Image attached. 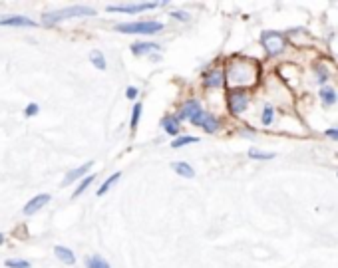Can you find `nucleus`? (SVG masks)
Here are the masks:
<instances>
[{
  "mask_svg": "<svg viewBox=\"0 0 338 268\" xmlns=\"http://www.w3.org/2000/svg\"><path fill=\"white\" fill-rule=\"evenodd\" d=\"M225 82L233 88V90H245L257 84L259 80V66L253 60H231L227 64Z\"/></svg>",
  "mask_w": 338,
  "mask_h": 268,
  "instance_id": "f257e3e1",
  "label": "nucleus"
},
{
  "mask_svg": "<svg viewBox=\"0 0 338 268\" xmlns=\"http://www.w3.org/2000/svg\"><path fill=\"white\" fill-rule=\"evenodd\" d=\"M94 14H96V10L90 8V6H70V8H62V10L42 14V24L54 26L62 20H70V18H78V16H94Z\"/></svg>",
  "mask_w": 338,
  "mask_h": 268,
  "instance_id": "f03ea898",
  "label": "nucleus"
},
{
  "mask_svg": "<svg viewBox=\"0 0 338 268\" xmlns=\"http://www.w3.org/2000/svg\"><path fill=\"white\" fill-rule=\"evenodd\" d=\"M163 30L161 22L155 20H145V22H125V24H117L115 32L119 34H141V36H149V34H157Z\"/></svg>",
  "mask_w": 338,
  "mask_h": 268,
  "instance_id": "7ed1b4c3",
  "label": "nucleus"
},
{
  "mask_svg": "<svg viewBox=\"0 0 338 268\" xmlns=\"http://www.w3.org/2000/svg\"><path fill=\"white\" fill-rule=\"evenodd\" d=\"M261 42H263V48L269 56H277V54H281L284 50V38L279 32H273V30L263 32Z\"/></svg>",
  "mask_w": 338,
  "mask_h": 268,
  "instance_id": "20e7f679",
  "label": "nucleus"
},
{
  "mask_svg": "<svg viewBox=\"0 0 338 268\" xmlns=\"http://www.w3.org/2000/svg\"><path fill=\"white\" fill-rule=\"evenodd\" d=\"M227 104H229V111L233 115H241L249 106V96L245 90H231L227 96Z\"/></svg>",
  "mask_w": 338,
  "mask_h": 268,
  "instance_id": "39448f33",
  "label": "nucleus"
},
{
  "mask_svg": "<svg viewBox=\"0 0 338 268\" xmlns=\"http://www.w3.org/2000/svg\"><path fill=\"white\" fill-rule=\"evenodd\" d=\"M159 2H135V4H110L106 10L108 12H125V14H137L141 10H151L157 8Z\"/></svg>",
  "mask_w": 338,
  "mask_h": 268,
  "instance_id": "423d86ee",
  "label": "nucleus"
},
{
  "mask_svg": "<svg viewBox=\"0 0 338 268\" xmlns=\"http://www.w3.org/2000/svg\"><path fill=\"white\" fill-rule=\"evenodd\" d=\"M48 203H50V195H48V193H42V195H36L34 199H30V201L24 205L22 211H24L26 216H32V214L38 213V211H40L44 205H48Z\"/></svg>",
  "mask_w": 338,
  "mask_h": 268,
  "instance_id": "0eeeda50",
  "label": "nucleus"
},
{
  "mask_svg": "<svg viewBox=\"0 0 338 268\" xmlns=\"http://www.w3.org/2000/svg\"><path fill=\"white\" fill-rule=\"evenodd\" d=\"M203 82H205L207 88H213V90H215V88H223V86H225V74H223V70L213 68V70H209V72L205 74Z\"/></svg>",
  "mask_w": 338,
  "mask_h": 268,
  "instance_id": "6e6552de",
  "label": "nucleus"
},
{
  "mask_svg": "<svg viewBox=\"0 0 338 268\" xmlns=\"http://www.w3.org/2000/svg\"><path fill=\"white\" fill-rule=\"evenodd\" d=\"M159 44L155 42H135L131 44V54L133 56H155V52H159Z\"/></svg>",
  "mask_w": 338,
  "mask_h": 268,
  "instance_id": "1a4fd4ad",
  "label": "nucleus"
},
{
  "mask_svg": "<svg viewBox=\"0 0 338 268\" xmlns=\"http://www.w3.org/2000/svg\"><path fill=\"white\" fill-rule=\"evenodd\" d=\"M94 167V163L92 161H88V163H84L82 167H76V169H72L64 179H62V185L66 187V185H70V183H74V181H78V179H82V177H86V173L90 171Z\"/></svg>",
  "mask_w": 338,
  "mask_h": 268,
  "instance_id": "9d476101",
  "label": "nucleus"
},
{
  "mask_svg": "<svg viewBox=\"0 0 338 268\" xmlns=\"http://www.w3.org/2000/svg\"><path fill=\"white\" fill-rule=\"evenodd\" d=\"M0 26H24V28H32L36 26V22L32 18H26V16H6V18H0Z\"/></svg>",
  "mask_w": 338,
  "mask_h": 268,
  "instance_id": "9b49d317",
  "label": "nucleus"
},
{
  "mask_svg": "<svg viewBox=\"0 0 338 268\" xmlns=\"http://www.w3.org/2000/svg\"><path fill=\"white\" fill-rule=\"evenodd\" d=\"M199 109H201V104L197 100H187L183 106L179 107V117L177 119H191Z\"/></svg>",
  "mask_w": 338,
  "mask_h": 268,
  "instance_id": "f8f14e48",
  "label": "nucleus"
},
{
  "mask_svg": "<svg viewBox=\"0 0 338 268\" xmlns=\"http://www.w3.org/2000/svg\"><path fill=\"white\" fill-rule=\"evenodd\" d=\"M161 127H163V131L167 133V135H173V137H179V119H177V115H163V119H161Z\"/></svg>",
  "mask_w": 338,
  "mask_h": 268,
  "instance_id": "ddd939ff",
  "label": "nucleus"
},
{
  "mask_svg": "<svg viewBox=\"0 0 338 268\" xmlns=\"http://www.w3.org/2000/svg\"><path fill=\"white\" fill-rule=\"evenodd\" d=\"M54 254H56V258L60 262H64V264H74L76 262V254L70 250V248H66V246H54Z\"/></svg>",
  "mask_w": 338,
  "mask_h": 268,
  "instance_id": "4468645a",
  "label": "nucleus"
},
{
  "mask_svg": "<svg viewBox=\"0 0 338 268\" xmlns=\"http://www.w3.org/2000/svg\"><path fill=\"white\" fill-rule=\"evenodd\" d=\"M171 169L177 173V175H181V177H185V179H193L195 177V171H193V167L189 165V163H185V161H177V163H171Z\"/></svg>",
  "mask_w": 338,
  "mask_h": 268,
  "instance_id": "2eb2a0df",
  "label": "nucleus"
},
{
  "mask_svg": "<svg viewBox=\"0 0 338 268\" xmlns=\"http://www.w3.org/2000/svg\"><path fill=\"white\" fill-rule=\"evenodd\" d=\"M90 62H92V66L94 68H98V70H106V56L100 52V50H92L90 52Z\"/></svg>",
  "mask_w": 338,
  "mask_h": 268,
  "instance_id": "dca6fc26",
  "label": "nucleus"
},
{
  "mask_svg": "<svg viewBox=\"0 0 338 268\" xmlns=\"http://www.w3.org/2000/svg\"><path fill=\"white\" fill-rule=\"evenodd\" d=\"M119 177H121V173H113V175H110V177H108V179H106V181L102 183V187L98 189V197H102V195H106V193H108V191L112 189L113 185H115V183L119 181Z\"/></svg>",
  "mask_w": 338,
  "mask_h": 268,
  "instance_id": "f3484780",
  "label": "nucleus"
},
{
  "mask_svg": "<svg viewBox=\"0 0 338 268\" xmlns=\"http://www.w3.org/2000/svg\"><path fill=\"white\" fill-rule=\"evenodd\" d=\"M207 133H215L217 129H219V119L213 115V113H209L207 111V117H205V121H203V125H201Z\"/></svg>",
  "mask_w": 338,
  "mask_h": 268,
  "instance_id": "a211bd4d",
  "label": "nucleus"
},
{
  "mask_svg": "<svg viewBox=\"0 0 338 268\" xmlns=\"http://www.w3.org/2000/svg\"><path fill=\"white\" fill-rule=\"evenodd\" d=\"M86 266L88 268H110V264H108V260H106L104 256L94 254V256H88V258H86Z\"/></svg>",
  "mask_w": 338,
  "mask_h": 268,
  "instance_id": "6ab92c4d",
  "label": "nucleus"
},
{
  "mask_svg": "<svg viewBox=\"0 0 338 268\" xmlns=\"http://www.w3.org/2000/svg\"><path fill=\"white\" fill-rule=\"evenodd\" d=\"M199 137H193V135H181V137H175V141H171V147L173 149H179V147H185V145H191V143H197Z\"/></svg>",
  "mask_w": 338,
  "mask_h": 268,
  "instance_id": "aec40b11",
  "label": "nucleus"
},
{
  "mask_svg": "<svg viewBox=\"0 0 338 268\" xmlns=\"http://www.w3.org/2000/svg\"><path fill=\"white\" fill-rule=\"evenodd\" d=\"M320 100H322L324 106H332V104L336 102L334 90H332V88H322V90H320Z\"/></svg>",
  "mask_w": 338,
  "mask_h": 268,
  "instance_id": "412c9836",
  "label": "nucleus"
},
{
  "mask_svg": "<svg viewBox=\"0 0 338 268\" xmlns=\"http://www.w3.org/2000/svg\"><path fill=\"white\" fill-rule=\"evenodd\" d=\"M92 183H94V175H88V177H84V181L78 185V189L74 191V195H72V197H74V199H78V197H80V195H82V193H84V191H86V189H88Z\"/></svg>",
  "mask_w": 338,
  "mask_h": 268,
  "instance_id": "4be33fe9",
  "label": "nucleus"
},
{
  "mask_svg": "<svg viewBox=\"0 0 338 268\" xmlns=\"http://www.w3.org/2000/svg\"><path fill=\"white\" fill-rule=\"evenodd\" d=\"M139 117H141V104H135V106H133V109H131V121H129V127H131V131H135V129H137Z\"/></svg>",
  "mask_w": 338,
  "mask_h": 268,
  "instance_id": "5701e85b",
  "label": "nucleus"
},
{
  "mask_svg": "<svg viewBox=\"0 0 338 268\" xmlns=\"http://www.w3.org/2000/svg\"><path fill=\"white\" fill-rule=\"evenodd\" d=\"M249 157L257 161H269L275 157V153H267V151H259V149H249Z\"/></svg>",
  "mask_w": 338,
  "mask_h": 268,
  "instance_id": "b1692460",
  "label": "nucleus"
},
{
  "mask_svg": "<svg viewBox=\"0 0 338 268\" xmlns=\"http://www.w3.org/2000/svg\"><path fill=\"white\" fill-rule=\"evenodd\" d=\"M4 264H6V268H30V262L22 260V258H8Z\"/></svg>",
  "mask_w": 338,
  "mask_h": 268,
  "instance_id": "393cba45",
  "label": "nucleus"
},
{
  "mask_svg": "<svg viewBox=\"0 0 338 268\" xmlns=\"http://www.w3.org/2000/svg\"><path fill=\"white\" fill-rule=\"evenodd\" d=\"M273 117H275V109L271 106H267L263 109V115H261V121H263V125H271L273 123Z\"/></svg>",
  "mask_w": 338,
  "mask_h": 268,
  "instance_id": "a878e982",
  "label": "nucleus"
},
{
  "mask_svg": "<svg viewBox=\"0 0 338 268\" xmlns=\"http://www.w3.org/2000/svg\"><path fill=\"white\" fill-rule=\"evenodd\" d=\"M205 117H207V111H205V109H199V111H197V113H195V115H193L189 121H191L193 125L201 127V125H203V121H205Z\"/></svg>",
  "mask_w": 338,
  "mask_h": 268,
  "instance_id": "bb28decb",
  "label": "nucleus"
},
{
  "mask_svg": "<svg viewBox=\"0 0 338 268\" xmlns=\"http://www.w3.org/2000/svg\"><path fill=\"white\" fill-rule=\"evenodd\" d=\"M171 18L181 20V22H189V20H191V16H189L187 12H183V10H175V12H171Z\"/></svg>",
  "mask_w": 338,
  "mask_h": 268,
  "instance_id": "cd10ccee",
  "label": "nucleus"
},
{
  "mask_svg": "<svg viewBox=\"0 0 338 268\" xmlns=\"http://www.w3.org/2000/svg\"><path fill=\"white\" fill-rule=\"evenodd\" d=\"M137 94H139V92H137V88H135V86H129V88L125 90V98H127V100H135V98H137Z\"/></svg>",
  "mask_w": 338,
  "mask_h": 268,
  "instance_id": "c85d7f7f",
  "label": "nucleus"
},
{
  "mask_svg": "<svg viewBox=\"0 0 338 268\" xmlns=\"http://www.w3.org/2000/svg\"><path fill=\"white\" fill-rule=\"evenodd\" d=\"M24 113H26V117H32V115H36V113H38V104H28Z\"/></svg>",
  "mask_w": 338,
  "mask_h": 268,
  "instance_id": "c756f323",
  "label": "nucleus"
},
{
  "mask_svg": "<svg viewBox=\"0 0 338 268\" xmlns=\"http://www.w3.org/2000/svg\"><path fill=\"white\" fill-rule=\"evenodd\" d=\"M324 133H326L328 137H332V139H336V141H338V127H332V129H326Z\"/></svg>",
  "mask_w": 338,
  "mask_h": 268,
  "instance_id": "7c9ffc66",
  "label": "nucleus"
},
{
  "mask_svg": "<svg viewBox=\"0 0 338 268\" xmlns=\"http://www.w3.org/2000/svg\"><path fill=\"white\" fill-rule=\"evenodd\" d=\"M2 242H4V236H2V234H0V244H2Z\"/></svg>",
  "mask_w": 338,
  "mask_h": 268,
  "instance_id": "2f4dec72",
  "label": "nucleus"
}]
</instances>
